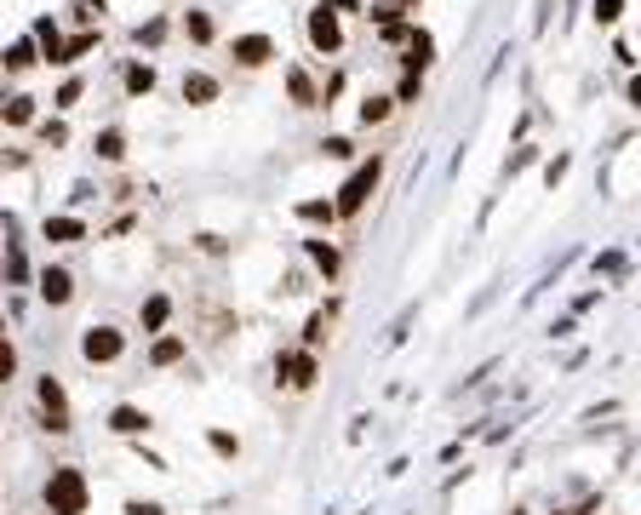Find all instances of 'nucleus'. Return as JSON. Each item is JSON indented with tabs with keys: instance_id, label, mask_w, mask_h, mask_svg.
Segmentation results:
<instances>
[{
	"instance_id": "nucleus-1",
	"label": "nucleus",
	"mask_w": 641,
	"mask_h": 515,
	"mask_svg": "<svg viewBox=\"0 0 641 515\" xmlns=\"http://www.w3.org/2000/svg\"><path fill=\"white\" fill-rule=\"evenodd\" d=\"M384 172H389V155H384V149H372V155H361V161L350 166V178H343V183H338V195H333V200H338V218H343V224L367 212V200L378 195Z\"/></svg>"
},
{
	"instance_id": "nucleus-2",
	"label": "nucleus",
	"mask_w": 641,
	"mask_h": 515,
	"mask_svg": "<svg viewBox=\"0 0 641 515\" xmlns=\"http://www.w3.org/2000/svg\"><path fill=\"white\" fill-rule=\"evenodd\" d=\"M46 510L52 515H86V504H92V487H86V475L75 470V464H58L52 475H46Z\"/></svg>"
},
{
	"instance_id": "nucleus-3",
	"label": "nucleus",
	"mask_w": 641,
	"mask_h": 515,
	"mask_svg": "<svg viewBox=\"0 0 641 515\" xmlns=\"http://www.w3.org/2000/svg\"><path fill=\"white\" fill-rule=\"evenodd\" d=\"M81 361L86 367H120V361H127V333L109 326V321H92L81 333Z\"/></svg>"
},
{
	"instance_id": "nucleus-4",
	"label": "nucleus",
	"mask_w": 641,
	"mask_h": 515,
	"mask_svg": "<svg viewBox=\"0 0 641 515\" xmlns=\"http://www.w3.org/2000/svg\"><path fill=\"white\" fill-rule=\"evenodd\" d=\"M316 378H321V355L316 350H280L275 355V384L280 389H292V395H309V389H316Z\"/></svg>"
},
{
	"instance_id": "nucleus-5",
	"label": "nucleus",
	"mask_w": 641,
	"mask_h": 515,
	"mask_svg": "<svg viewBox=\"0 0 641 515\" xmlns=\"http://www.w3.org/2000/svg\"><path fill=\"white\" fill-rule=\"evenodd\" d=\"M304 40H309L316 58H338L343 52V18L333 6H309L304 12Z\"/></svg>"
},
{
	"instance_id": "nucleus-6",
	"label": "nucleus",
	"mask_w": 641,
	"mask_h": 515,
	"mask_svg": "<svg viewBox=\"0 0 641 515\" xmlns=\"http://www.w3.org/2000/svg\"><path fill=\"white\" fill-rule=\"evenodd\" d=\"M35 401H40V424L52 430V435H69L75 424H69V389L52 378V372H40L35 378Z\"/></svg>"
},
{
	"instance_id": "nucleus-7",
	"label": "nucleus",
	"mask_w": 641,
	"mask_h": 515,
	"mask_svg": "<svg viewBox=\"0 0 641 515\" xmlns=\"http://www.w3.org/2000/svg\"><path fill=\"white\" fill-rule=\"evenodd\" d=\"M229 58H236V69L258 75V69H270L280 58V46H275V35H263V29H246V35L229 40Z\"/></svg>"
},
{
	"instance_id": "nucleus-8",
	"label": "nucleus",
	"mask_w": 641,
	"mask_h": 515,
	"mask_svg": "<svg viewBox=\"0 0 641 515\" xmlns=\"http://www.w3.org/2000/svg\"><path fill=\"white\" fill-rule=\"evenodd\" d=\"M35 292L46 309H69L75 304V270L69 263H46V270L35 275Z\"/></svg>"
},
{
	"instance_id": "nucleus-9",
	"label": "nucleus",
	"mask_w": 641,
	"mask_h": 515,
	"mask_svg": "<svg viewBox=\"0 0 641 515\" xmlns=\"http://www.w3.org/2000/svg\"><path fill=\"white\" fill-rule=\"evenodd\" d=\"M178 98L190 103V109H207L224 98V81H218L212 69H183V81H178Z\"/></svg>"
},
{
	"instance_id": "nucleus-10",
	"label": "nucleus",
	"mask_w": 641,
	"mask_h": 515,
	"mask_svg": "<svg viewBox=\"0 0 641 515\" xmlns=\"http://www.w3.org/2000/svg\"><path fill=\"white\" fill-rule=\"evenodd\" d=\"M183 361H190V333H161V338H149V367H155V372L183 367Z\"/></svg>"
},
{
	"instance_id": "nucleus-11",
	"label": "nucleus",
	"mask_w": 641,
	"mask_h": 515,
	"mask_svg": "<svg viewBox=\"0 0 641 515\" xmlns=\"http://www.w3.org/2000/svg\"><path fill=\"white\" fill-rule=\"evenodd\" d=\"M155 86H161V69H155L149 58H127V64H120V92H127V98H149Z\"/></svg>"
},
{
	"instance_id": "nucleus-12",
	"label": "nucleus",
	"mask_w": 641,
	"mask_h": 515,
	"mask_svg": "<svg viewBox=\"0 0 641 515\" xmlns=\"http://www.w3.org/2000/svg\"><path fill=\"white\" fill-rule=\"evenodd\" d=\"M109 430H115L120 441H138V435L155 430V418H149V407H138V401H120V407L109 413Z\"/></svg>"
},
{
	"instance_id": "nucleus-13",
	"label": "nucleus",
	"mask_w": 641,
	"mask_h": 515,
	"mask_svg": "<svg viewBox=\"0 0 641 515\" xmlns=\"http://www.w3.org/2000/svg\"><path fill=\"white\" fill-rule=\"evenodd\" d=\"M287 92H292V109H321L326 103V86L309 81L304 64H287Z\"/></svg>"
},
{
	"instance_id": "nucleus-14",
	"label": "nucleus",
	"mask_w": 641,
	"mask_h": 515,
	"mask_svg": "<svg viewBox=\"0 0 641 515\" xmlns=\"http://www.w3.org/2000/svg\"><path fill=\"white\" fill-rule=\"evenodd\" d=\"M178 29H183V40H190V46H200V52H207V46H218V18H212L207 6H190Z\"/></svg>"
},
{
	"instance_id": "nucleus-15",
	"label": "nucleus",
	"mask_w": 641,
	"mask_h": 515,
	"mask_svg": "<svg viewBox=\"0 0 641 515\" xmlns=\"http://www.w3.org/2000/svg\"><path fill=\"white\" fill-rule=\"evenodd\" d=\"M396 92H367L361 98V109H355V120H361V127L372 132V127H389V120H396Z\"/></svg>"
},
{
	"instance_id": "nucleus-16",
	"label": "nucleus",
	"mask_w": 641,
	"mask_h": 515,
	"mask_svg": "<svg viewBox=\"0 0 641 515\" xmlns=\"http://www.w3.org/2000/svg\"><path fill=\"white\" fill-rule=\"evenodd\" d=\"M304 253H309V263H316V270H321L326 280H338V275H343V246H338V241L309 235V241H304Z\"/></svg>"
},
{
	"instance_id": "nucleus-17",
	"label": "nucleus",
	"mask_w": 641,
	"mask_h": 515,
	"mask_svg": "<svg viewBox=\"0 0 641 515\" xmlns=\"http://www.w3.org/2000/svg\"><path fill=\"white\" fill-rule=\"evenodd\" d=\"M29 35H35V46H40V58H46V64L58 69V58H64V23H58V18H46V12H40V18L29 23Z\"/></svg>"
},
{
	"instance_id": "nucleus-18",
	"label": "nucleus",
	"mask_w": 641,
	"mask_h": 515,
	"mask_svg": "<svg viewBox=\"0 0 641 515\" xmlns=\"http://www.w3.org/2000/svg\"><path fill=\"white\" fill-rule=\"evenodd\" d=\"M166 321H172V292H149V298L138 304V326H144L149 338H161Z\"/></svg>"
},
{
	"instance_id": "nucleus-19",
	"label": "nucleus",
	"mask_w": 641,
	"mask_h": 515,
	"mask_svg": "<svg viewBox=\"0 0 641 515\" xmlns=\"http://www.w3.org/2000/svg\"><path fill=\"white\" fill-rule=\"evenodd\" d=\"M292 212H298V224H326V229H333V224H343V218H338V200H333V195H309V200H298Z\"/></svg>"
},
{
	"instance_id": "nucleus-20",
	"label": "nucleus",
	"mask_w": 641,
	"mask_h": 515,
	"mask_svg": "<svg viewBox=\"0 0 641 515\" xmlns=\"http://www.w3.org/2000/svg\"><path fill=\"white\" fill-rule=\"evenodd\" d=\"M430 64H435V35H430V29H418V40L401 52V69L406 75H430Z\"/></svg>"
},
{
	"instance_id": "nucleus-21",
	"label": "nucleus",
	"mask_w": 641,
	"mask_h": 515,
	"mask_svg": "<svg viewBox=\"0 0 641 515\" xmlns=\"http://www.w3.org/2000/svg\"><path fill=\"white\" fill-rule=\"evenodd\" d=\"M40 235L52 241V246H69V241H86V224H81V218H69V212H58V218H46V224H40Z\"/></svg>"
},
{
	"instance_id": "nucleus-22",
	"label": "nucleus",
	"mask_w": 641,
	"mask_h": 515,
	"mask_svg": "<svg viewBox=\"0 0 641 515\" xmlns=\"http://www.w3.org/2000/svg\"><path fill=\"white\" fill-rule=\"evenodd\" d=\"M6 127H40V98H29V92H12L6 98Z\"/></svg>"
},
{
	"instance_id": "nucleus-23",
	"label": "nucleus",
	"mask_w": 641,
	"mask_h": 515,
	"mask_svg": "<svg viewBox=\"0 0 641 515\" xmlns=\"http://www.w3.org/2000/svg\"><path fill=\"white\" fill-rule=\"evenodd\" d=\"M98 46H103V29H81V35H69V40H64V58H58V69L81 64V58H92Z\"/></svg>"
},
{
	"instance_id": "nucleus-24",
	"label": "nucleus",
	"mask_w": 641,
	"mask_h": 515,
	"mask_svg": "<svg viewBox=\"0 0 641 515\" xmlns=\"http://www.w3.org/2000/svg\"><path fill=\"white\" fill-rule=\"evenodd\" d=\"M35 64H46L40 46H35V35H18V40L6 46V75H23V69H35Z\"/></svg>"
},
{
	"instance_id": "nucleus-25",
	"label": "nucleus",
	"mask_w": 641,
	"mask_h": 515,
	"mask_svg": "<svg viewBox=\"0 0 641 515\" xmlns=\"http://www.w3.org/2000/svg\"><path fill=\"white\" fill-rule=\"evenodd\" d=\"M333 315H338V304H321L316 315L304 321V350H316V355H321V343L333 338Z\"/></svg>"
},
{
	"instance_id": "nucleus-26",
	"label": "nucleus",
	"mask_w": 641,
	"mask_h": 515,
	"mask_svg": "<svg viewBox=\"0 0 641 515\" xmlns=\"http://www.w3.org/2000/svg\"><path fill=\"white\" fill-rule=\"evenodd\" d=\"M92 149H98L103 166H120V161H127V132H120V127H103L98 138H92Z\"/></svg>"
},
{
	"instance_id": "nucleus-27",
	"label": "nucleus",
	"mask_w": 641,
	"mask_h": 515,
	"mask_svg": "<svg viewBox=\"0 0 641 515\" xmlns=\"http://www.w3.org/2000/svg\"><path fill=\"white\" fill-rule=\"evenodd\" d=\"M172 35V18H149V23H138L132 29V46H144V52H155V46H161Z\"/></svg>"
},
{
	"instance_id": "nucleus-28",
	"label": "nucleus",
	"mask_w": 641,
	"mask_h": 515,
	"mask_svg": "<svg viewBox=\"0 0 641 515\" xmlns=\"http://www.w3.org/2000/svg\"><path fill=\"white\" fill-rule=\"evenodd\" d=\"M378 40L389 46V52H406V46L418 40V23H413V18H401V23H389V29H378Z\"/></svg>"
},
{
	"instance_id": "nucleus-29",
	"label": "nucleus",
	"mask_w": 641,
	"mask_h": 515,
	"mask_svg": "<svg viewBox=\"0 0 641 515\" xmlns=\"http://www.w3.org/2000/svg\"><path fill=\"white\" fill-rule=\"evenodd\" d=\"M81 98H86V81H81V75H69V81L58 86V98H52V109H58V115H69V109L81 103Z\"/></svg>"
},
{
	"instance_id": "nucleus-30",
	"label": "nucleus",
	"mask_w": 641,
	"mask_h": 515,
	"mask_svg": "<svg viewBox=\"0 0 641 515\" xmlns=\"http://www.w3.org/2000/svg\"><path fill=\"white\" fill-rule=\"evenodd\" d=\"M396 103H401V109L424 103V75H401V81H396Z\"/></svg>"
},
{
	"instance_id": "nucleus-31",
	"label": "nucleus",
	"mask_w": 641,
	"mask_h": 515,
	"mask_svg": "<svg viewBox=\"0 0 641 515\" xmlns=\"http://www.w3.org/2000/svg\"><path fill=\"white\" fill-rule=\"evenodd\" d=\"M207 447L218 452V458H229V464L241 458V435H229V430H207Z\"/></svg>"
},
{
	"instance_id": "nucleus-32",
	"label": "nucleus",
	"mask_w": 641,
	"mask_h": 515,
	"mask_svg": "<svg viewBox=\"0 0 641 515\" xmlns=\"http://www.w3.org/2000/svg\"><path fill=\"white\" fill-rule=\"evenodd\" d=\"M35 132H40V144H46V149H64V144H69V127H64V120H40Z\"/></svg>"
},
{
	"instance_id": "nucleus-33",
	"label": "nucleus",
	"mask_w": 641,
	"mask_h": 515,
	"mask_svg": "<svg viewBox=\"0 0 641 515\" xmlns=\"http://www.w3.org/2000/svg\"><path fill=\"white\" fill-rule=\"evenodd\" d=\"M12 378H18V343L0 338V384H12Z\"/></svg>"
},
{
	"instance_id": "nucleus-34",
	"label": "nucleus",
	"mask_w": 641,
	"mask_h": 515,
	"mask_svg": "<svg viewBox=\"0 0 641 515\" xmlns=\"http://www.w3.org/2000/svg\"><path fill=\"white\" fill-rule=\"evenodd\" d=\"M601 29H619V18H624V0H596V12H590Z\"/></svg>"
},
{
	"instance_id": "nucleus-35",
	"label": "nucleus",
	"mask_w": 641,
	"mask_h": 515,
	"mask_svg": "<svg viewBox=\"0 0 641 515\" xmlns=\"http://www.w3.org/2000/svg\"><path fill=\"white\" fill-rule=\"evenodd\" d=\"M120 515H166V504H161V498H127Z\"/></svg>"
},
{
	"instance_id": "nucleus-36",
	"label": "nucleus",
	"mask_w": 641,
	"mask_h": 515,
	"mask_svg": "<svg viewBox=\"0 0 641 515\" xmlns=\"http://www.w3.org/2000/svg\"><path fill=\"white\" fill-rule=\"evenodd\" d=\"M321 149L333 155V161H355V144H350V138H321Z\"/></svg>"
},
{
	"instance_id": "nucleus-37",
	"label": "nucleus",
	"mask_w": 641,
	"mask_h": 515,
	"mask_svg": "<svg viewBox=\"0 0 641 515\" xmlns=\"http://www.w3.org/2000/svg\"><path fill=\"white\" fill-rule=\"evenodd\" d=\"M316 6H333L338 18H343V12H361V18H367V0H316Z\"/></svg>"
},
{
	"instance_id": "nucleus-38",
	"label": "nucleus",
	"mask_w": 641,
	"mask_h": 515,
	"mask_svg": "<svg viewBox=\"0 0 641 515\" xmlns=\"http://www.w3.org/2000/svg\"><path fill=\"white\" fill-rule=\"evenodd\" d=\"M195 246H200L207 258H224V235H195Z\"/></svg>"
},
{
	"instance_id": "nucleus-39",
	"label": "nucleus",
	"mask_w": 641,
	"mask_h": 515,
	"mask_svg": "<svg viewBox=\"0 0 641 515\" xmlns=\"http://www.w3.org/2000/svg\"><path fill=\"white\" fill-rule=\"evenodd\" d=\"M624 98H630V103L641 109V75H630V86H624Z\"/></svg>"
},
{
	"instance_id": "nucleus-40",
	"label": "nucleus",
	"mask_w": 641,
	"mask_h": 515,
	"mask_svg": "<svg viewBox=\"0 0 641 515\" xmlns=\"http://www.w3.org/2000/svg\"><path fill=\"white\" fill-rule=\"evenodd\" d=\"M389 6H396V12H418V6H424V0H389Z\"/></svg>"
},
{
	"instance_id": "nucleus-41",
	"label": "nucleus",
	"mask_w": 641,
	"mask_h": 515,
	"mask_svg": "<svg viewBox=\"0 0 641 515\" xmlns=\"http://www.w3.org/2000/svg\"><path fill=\"white\" fill-rule=\"evenodd\" d=\"M81 6H92V12H98V18H103V0H81Z\"/></svg>"
},
{
	"instance_id": "nucleus-42",
	"label": "nucleus",
	"mask_w": 641,
	"mask_h": 515,
	"mask_svg": "<svg viewBox=\"0 0 641 515\" xmlns=\"http://www.w3.org/2000/svg\"><path fill=\"white\" fill-rule=\"evenodd\" d=\"M46 515H52V510H46Z\"/></svg>"
}]
</instances>
